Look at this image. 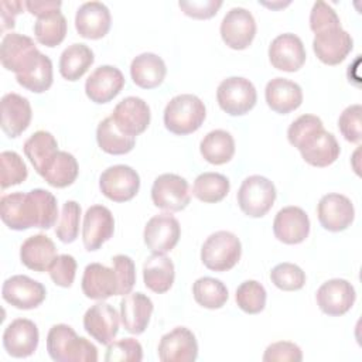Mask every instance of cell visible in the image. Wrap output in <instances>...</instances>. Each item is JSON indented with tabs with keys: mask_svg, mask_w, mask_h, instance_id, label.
<instances>
[{
	"mask_svg": "<svg viewBox=\"0 0 362 362\" xmlns=\"http://www.w3.org/2000/svg\"><path fill=\"white\" fill-rule=\"evenodd\" d=\"M112 264L116 272L119 283L117 296L129 294L136 283V266L133 259L126 255H116L112 259Z\"/></svg>",
	"mask_w": 362,
	"mask_h": 362,
	"instance_id": "49",
	"label": "cell"
},
{
	"mask_svg": "<svg viewBox=\"0 0 362 362\" xmlns=\"http://www.w3.org/2000/svg\"><path fill=\"white\" fill-rule=\"evenodd\" d=\"M47 351L55 362H96V346L83 337H78L72 327L55 324L47 335Z\"/></svg>",
	"mask_w": 362,
	"mask_h": 362,
	"instance_id": "3",
	"label": "cell"
},
{
	"mask_svg": "<svg viewBox=\"0 0 362 362\" xmlns=\"http://www.w3.org/2000/svg\"><path fill=\"white\" fill-rule=\"evenodd\" d=\"M230 189L228 177L219 173H202L192 185V195L202 202L215 204L222 201Z\"/></svg>",
	"mask_w": 362,
	"mask_h": 362,
	"instance_id": "40",
	"label": "cell"
},
{
	"mask_svg": "<svg viewBox=\"0 0 362 362\" xmlns=\"http://www.w3.org/2000/svg\"><path fill=\"white\" fill-rule=\"evenodd\" d=\"M206 117L204 102L191 93L174 96L164 109V126L168 132L185 136L197 132Z\"/></svg>",
	"mask_w": 362,
	"mask_h": 362,
	"instance_id": "4",
	"label": "cell"
},
{
	"mask_svg": "<svg viewBox=\"0 0 362 362\" xmlns=\"http://www.w3.org/2000/svg\"><path fill=\"white\" fill-rule=\"evenodd\" d=\"M317 215L324 229L329 232H341L354 222L355 209L348 197L331 192L320 199Z\"/></svg>",
	"mask_w": 362,
	"mask_h": 362,
	"instance_id": "18",
	"label": "cell"
},
{
	"mask_svg": "<svg viewBox=\"0 0 362 362\" xmlns=\"http://www.w3.org/2000/svg\"><path fill=\"white\" fill-rule=\"evenodd\" d=\"M361 115L362 106L361 105H351L341 113L338 119V129L345 140L351 143H359L362 137L361 132Z\"/></svg>",
	"mask_w": 362,
	"mask_h": 362,
	"instance_id": "48",
	"label": "cell"
},
{
	"mask_svg": "<svg viewBox=\"0 0 362 362\" xmlns=\"http://www.w3.org/2000/svg\"><path fill=\"white\" fill-rule=\"evenodd\" d=\"M263 6H267V7H272V8H276V7H284V6H287V4H290V1H287V3H276V4H267V3H262Z\"/></svg>",
	"mask_w": 362,
	"mask_h": 362,
	"instance_id": "55",
	"label": "cell"
},
{
	"mask_svg": "<svg viewBox=\"0 0 362 362\" xmlns=\"http://www.w3.org/2000/svg\"><path fill=\"white\" fill-rule=\"evenodd\" d=\"M58 151L59 150L55 137L45 130L33 133L24 143V154L40 175L44 173L45 167Z\"/></svg>",
	"mask_w": 362,
	"mask_h": 362,
	"instance_id": "35",
	"label": "cell"
},
{
	"mask_svg": "<svg viewBox=\"0 0 362 362\" xmlns=\"http://www.w3.org/2000/svg\"><path fill=\"white\" fill-rule=\"evenodd\" d=\"M115 219L109 208L92 205L86 209L82 225V242L86 250L93 252L113 236Z\"/></svg>",
	"mask_w": 362,
	"mask_h": 362,
	"instance_id": "19",
	"label": "cell"
},
{
	"mask_svg": "<svg viewBox=\"0 0 362 362\" xmlns=\"http://www.w3.org/2000/svg\"><path fill=\"white\" fill-rule=\"evenodd\" d=\"M119 283L115 269L100 263H90L85 267L82 276V291L88 298L103 301L117 296Z\"/></svg>",
	"mask_w": 362,
	"mask_h": 362,
	"instance_id": "27",
	"label": "cell"
},
{
	"mask_svg": "<svg viewBox=\"0 0 362 362\" xmlns=\"http://www.w3.org/2000/svg\"><path fill=\"white\" fill-rule=\"evenodd\" d=\"M0 216L4 225L13 230L49 229L58 218L57 198L42 188L11 192L0 199Z\"/></svg>",
	"mask_w": 362,
	"mask_h": 362,
	"instance_id": "1",
	"label": "cell"
},
{
	"mask_svg": "<svg viewBox=\"0 0 362 362\" xmlns=\"http://www.w3.org/2000/svg\"><path fill=\"white\" fill-rule=\"evenodd\" d=\"M181 236L180 222L171 214H158L150 218L144 226V243L153 255L171 252Z\"/></svg>",
	"mask_w": 362,
	"mask_h": 362,
	"instance_id": "10",
	"label": "cell"
},
{
	"mask_svg": "<svg viewBox=\"0 0 362 362\" xmlns=\"http://www.w3.org/2000/svg\"><path fill=\"white\" fill-rule=\"evenodd\" d=\"M81 206L76 201H66L62 205L59 221L55 229L57 238L62 243H72L79 233Z\"/></svg>",
	"mask_w": 362,
	"mask_h": 362,
	"instance_id": "45",
	"label": "cell"
},
{
	"mask_svg": "<svg viewBox=\"0 0 362 362\" xmlns=\"http://www.w3.org/2000/svg\"><path fill=\"white\" fill-rule=\"evenodd\" d=\"M174 279L175 269L170 257L164 255H153L146 259L143 264V280L148 290L163 294L171 288Z\"/></svg>",
	"mask_w": 362,
	"mask_h": 362,
	"instance_id": "33",
	"label": "cell"
},
{
	"mask_svg": "<svg viewBox=\"0 0 362 362\" xmlns=\"http://www.w3.org/2000/svg\"><path fill=\"white\" fill-rule=\"evenodd\" d=\"M33 117L31 105L27 98L10 92L1 98V130L10 137H18L28 126Z\"/></svg>",
	"mask_w": 362,
	"mask_h": 362,
	"instance_id": "25",
	"label": "cell"
},
{
	"mask_svg": "<svg viewBox=\"0 0 362 362\" xmlns=\"http://www.w3.org/2000/svg\"><path fill=\"white\" fill-rule=\"evenodd\" d=\"M256 35V21L243 7L230 8L221 23L222 41L232 49L247 48Z\"/></svg>",
	"mask_w": 362,
	"mask_h": 362,
	"instance_id": "12",
	"label": "cell"
},
{
	"mask_svg": "<svg viewBox=\"0 0 362 362\" xmlns=\"http://www.w3.org/2000/svg\"><path fill=\"white\" fill-rule=\"evenodd\" d=\"M274 184L263 175L246 177L238 191V205L240 211L250 218L264 216L276 201Z\"/></svg>",
	"mask_w": 362,
	"mask_h": 362,
	"instance_id": "6",
	"label": "cell"
},
{
	"mask_svg": "<svg viewBox=\"0 0 362 362\" xmlns=\"http://www.w3.org/2000/svg\"><path fill=\"white\" fill-rule=\"evenodd\" d=\"M45 296L47 290L42 283L24 274L8 277L1 287L3 300L18 310L37 308L45 300Z\"/></svg>",
	"mask_w": 362,
	"mask_h": 362,
	"instance_id": "11",
	"label": "cell"
},
{
	"mask_svg": "<svg viewBox=\"0 0 362 362\" xmlns=\"http://www.w3.org/2000/svg\"><path fill=\"white\" fill-rule=\"evenodd\" d=\"M79 165L76 158L68 151H58L48 163L41 177L55 188H65L76 180Z\"/></svg>",
	"mask_w": 362,
	"mask_h": 362,
	"instance_id": "37",
	"label": "cell"
},
{
	"mask_svg": "<svg viewBox=\"0 0 362 362\" xmlns=\"http://www.w3.org/2000/svg\"><path fill=\"white\" fill-rule=\"evenodd\" d=\"M24 3L18 0H1L0 1V18H1V31L8 28H14L16 25V16L23 13Z\"/></svg>",
	"mask_w": 362,
	"mask_h": 362,
	"instance_id": "53",
	"label": "cell"
},
{
	"mask_svg": "<svg viewBox=\"0 0 362 362\" xmlns=\"http://www.w3.org/2000/svg\"><path fill=\"white\" fill-rule=\"evenodd\" d=\"M287 139L294 146L303 160L314 167H328L339 156V144L335 136L324 130L320 117L314 115H301L287 130Z\"/></svg>",
	"mask_w": 362,
	"mask_h": 362,
	"instance_id": "2",
	"label": "cell"
},
{
	"mask_svg": "<svg viewBox=\"0 0 362 362\" xmlns=\"http://www.w3.org/2000/svg\"><path fill=\"white\" fill-rule=\"evenodd\" d=\"M267 106L280 115H287L303 103L301 86L286 78H274L267 82L264 89Z\"/></svg>",
	"mask_w": 362,
	"mask_h": 362,
	"instance_id": "29",
	"label": "cell"
},
{
	"mask_svg": "<svg viewBox=\"0 0 362 362\" xmlns=\"http://www.w3.org/2000/svg\"><path fill=\"white\" fill-rule=\"evenodd\" d=\"M124 86L122 71L112 65H100L85 82V93L95 103H107L116 98Z\"/></svg>",
	"mask_w": 362,
	"mask_h": 362,
	"instance_id": "23",
	"label": "cell"
},
{
	"mask_svg": "<svg viewBox=\"0 0 362 362\" xmlns=\"http://www.w3.org/2000/svg\"><path fill=\"white\" fill-rule=\"evenodd\" d=\"M154 305L150 297L137 291L126 294L120 301V320L130 334H143L150 322Z\"/></svg>",
	"mask_w": 362,
	"mask_h": 362,
	"instance_id": "26",
	"label": "cell"
},
{
	"mask_svg": "<svg viewBox=\"0 0 362 362\" xmlns=\"http://www.w3.org/2000/svg\"><path fill=\"white\" fill-rule=\"evenodd\" d=\"M110 24V11L100 1H86L75 14V28L81 37L88 40L103 38L109 33Z\"/></svg>",
	"mask_w": 362,
	"mask_h": 362,
	"instance_id": "24",
	"label": "cell"
},
{
	"mask_svg": "<svg viewBox=\"0 0 362 362\" xmlns=\"http://www.w3.org/2000/svg\"><path fill=\"white\" fill-rule=\"evenodd\" d=\"M37 51L38 48L30 37L18 33H8L1 40L0 61L7 71L18 74Z\"/></svg>",
	"mask_w": 362,
	"mask_h": 362,
	"instance_id": "28",
	"label": "cell"
},
{
	"mask_svg": "<svg viewBox=\"0 0 362 362\" xmlns=\"http://www.w3.org/2000/svg\"><path fill=\"white\" fill-rule=\"evenodd\" d=\"M151 201L157 208L168 212L185 209L191 201L188 181L171 173L158 175L151 187Z\"/></svg>",
	"mask_w": 362,
	"mask_h": 362,
	"instance_id": "8",
	"label": "cell"
},
{
	"mask_svg": "<svg viewBox=\"0 0 362 362\" xmlns=\"http://www.w3.org/2000/svg\"><path fill=\"white\" fill-rule=\"evenodd\" d=\"M99 188L110 201L126 202L133 199L139 192L140 177L130 165L116 164L100 174Z\"/></svg>",
	"mask_w": 362,
	"mask_h": 362,
	"instance_id": "9",
	"label": "cell"
},
{
	"mask_svg": "<svg viewBox=\"0 0 362 362\" xmlns=\"http://www.w3.org/2000/svg\"><path fill=\"white\" fill-rule=\"evenodd\" d=\"M331 27H341V21L335 10L325 1H315L310 13V28L314 33H318Z\"/></svg>",
	"mask_w": 362,
	"mask_h": 362,
	"instance_id": "51",
	"label": "cell"
},
{
	"mask_svg": "<svg viewBox=\"0 0 362 362\" xmlns=\"http://www.w3.org/2000/svg\"><path fill=\"white\" fill-rule=\"evenodd\" d=\"M157 354L163 362H194L198 356V342L191 329L177 327L161 337Z\"/></svg>",
	"mask_w": 362,
	"mask_h": 362,
	"instance_id": "17",
	"label": "cell"
},
{
	"mask_svg": "<svg viewBox=\"0 0 362 362\" xmlns=\"http://www.w3.org/2000/svg\"><path fill=\"white\" fill-rule=\"evenodd\" d=\"M119 317L113 305L99 301L86 310L83 328L99 344L109 345L119 332Z\"/></svg>",
	"mask_w": 362,
	"mask_h": 362,
	"instance_id": "21",
	"label": "cell"
},
{
	"mask_svg": "<svg viewBox=\"0 0 362 362\" xmlns=\"http://www.w3.org/2000/svg\"><path fill=\"white\" fill-rule=\"evenodd\" d=\"M354 41L342 27H331L315 33L313 49L317 58L327 65L341 64L352 51Z\"/></svg>",
	"mask_w": 362,
	"mask_h": 362,
	"instance_id": "13",
	"label": "cell"
},
{
	"mask_svg": "<svg viewBox=\"0 0 362 362\" xmlns=\"http://www.w3.org/2000/svg\"><path fill=\"white\" fill-rule=\"evenodd\" d=\"M266 290L256 280H246L239 284L235 293L238 307L246 314H259L266 305Z\"/></svg>",
	"mask_w": 362,
	"mask_h": 362,
	"instance_id": "42",
	"label": "cell"
},
{
	"mask_svg": "<svg viewBox=\"0 0 362 362\" xmlns=\"http://www.w3.org/2000/svg\"><path fill=\"white\" fill-rule=\"evenodd\" d=\"M93 61V51L86 44L75 42L62 51L59 58V74L66 81L75 82L85 75Z\"/></svg>",
	"mask_w": 362,
	"mask_h": 362,
	"instance_id": "34",
	"label": "cell"
},
{
	"mask_svg": "<svg viewBox=\"0 0 362 362\" xmlns=\"http://www.w3.org/2000/svg\"><path fill=\"white\" fill-rule=\"evenodd\" d=\"M165 74V62L161 57L153 52H143L137 55L130 65V76L133 82L143 89H154L160 86Z\"/></svg>",
	"mask_w": 362,
	"mask_h": 362,
	"instance_id": "32",
	"label": "cell"
},
{
	"mask_svg": "<svg viewBox=\"0 0 362 362\" xmlns=\"http://www.w3.org/2000/svg\"><path fill=\"white\" fill-rule=\"evenodd\" d=\"M28 175L27 165L16 151H1L0 154V185L6 189L11 185H18Z\"/></svg>",
	"mask_w": 362,
	"mask_h": 362,
	"instance_id": "43",
	"label": "cell"
},
{
	"mask_svg": "<svg viewBox=\"0 0 362 362\" xmlns=\"http://www.w3.org/2000/svg\"><path fill=\"white\" fill-rule=\"evenodd\" d=\"M356 298L354 286L345 279H331L320 286L315 294L320 310L331 317H339L348 313Z\"/></svg>",
	"mask_w": 362,
	"mask_h": 362,
	"instance_id": "14",
	"label": "cell"
},
{
	"mask_svg": "<svg viewBox=\"0 0 362 362\" xmlns=\"http://www.w3.org/2000/svg\"><path fill=\"white\" fill-rule=\"evenodd\" d=\"M40 332L37 325L28 318H16L3 332V346L13 358H27L38 346Z\"/></svg>",
	"mask_w": 362,
	"mask_h": 362,
	"instance_id": "20",
	"label": "cell"
},
{
	"mask_svg": "<svg viewBox=\"0 0 362 362\" xmlns=\"http://www.w3.org/2000/svg\"><path fill=\"white\" fill-rule=\"evenodd\" d=\"M272 283L283 291H297L305 284V273L294 263H280L270 272Z\"/></svg>",
	"mask_w": 362,
	"mask_h": 362,
	"instance_id": "44",
	"label": "cell"
},
{
	"mask_svg": "<svg viewBox=\"0 0 362 362\" xmlns=\"http://www.w3.org/2000/svg\"><path fill=\"white\" fill-rule=\"evenodd\" d=\"M262 359L264 362H300L303 361V352L294 342L279 341L266 348Z\"/></svg>",
	"mask_w": 362,
	"mask_h": 362,
	"instance_id": "50",
	"label": "cell"
},
{
	"mask_svg": "<svg viewBox=\"0 0 362 362\" xmlns=\"http://www.w3.org/2000/svg\"><path fill=\"white\" fill-rule=\"evenodd\" d=\"M96 140L100 147L107 154L120 156L127 154L133 150L136 140L134 137L123 134L115 124L112 116L103 119L96 129Z\"/></svg>",
	"mask_w": 362,
	"mask_h": 362,
	"instance_id": "38",
	"label": "cell"
},
{
	"mask_svg": "<svg viewBox=\"0 0 362 362\" xmlns=\"http://www.w3.org/2000/svg\"><path fill=\"white\" fill-rule=\"evenodd\" d=\"M24 6L33 16H35L38 18L48 13L59 10L62 3L57 1V0H27V1H24Z\"/></svg>",
	"mask_w": 362,
	"mask_h": 362,
	"instance_id": "54",
	"label": "cell"
},
{
	"mask_svg": "<svg viewBox=\"0 0 362 362\" xmlns=\"http://www.w3.org/2000/svg\"><path fill=\"white\" fill-rule=\"evenodd\" d=\"M180 8L184 11L185 16L197 18V20H206L214 17L222 6L221 0H181L178 1Z\"/></svg>",
	"mask_w": 362,
	"mask_h": 362,
	"instance_id": "52",
	"label": "cell"
},
{
	"mask_svg": "<svg viewBox=\"0 0 362 362\" xmlns=\"http://www.w3.org/2000/svg\"><path fill=\"white\" fill-rule=\"evenodd\" d=\"M199 151L205 161L222 165L232 160L235 154V140L229 132L216 129L204 136L199 144Z\"/></svg>",
	"mask_w": 362,
	"mask_h": 362,
	"instance_id": "36",
	"label": "cell"
},
{
	"mask_svg": "<svg viewBox=\"0 0 362 362\" xmlns=\"http://www.w3.org/2000/svg\"><path fill=\"white\" fill-rule=\"evenodd\" d=\"M195 301L208 310H218L228 301L229 293L226 286L214 277H199L192 286Z\"/></svg>",
	"mask_w": 362,
	"mask_h": 362,
	"instance_id": "41",
	"label": "cell"
},
{
	"mask_svg": "<svg viewBox=\"0 0 362 362\" xmlns=\"http://www.w3.org/2000/svg\"><path fill=\"white\" fill-rule=\"evenodd\" d=\"M219 107L230 116H242L252 110L257 100L255 85L242 76H229L223 79L216 89Z\"/></svg>",
	"mask_w": 362,
	"mask_h": 362,
	"instance_id": "7",
	"label": "cell"
},
{
	"mask_svg": "<svg viewBox=\"0 0 362 362\" xmlns=\"http://www.w3.org/2000/svg\"><path fill=\"white\" fill-rule=\"evenodd\" d=\"M273 233L277 240L286 245H298L310 233L308 215L300 206L281 208L273 221Z\"/></svg>",
	"mask_w": 362,
	"mask_h": 362,
	"instance_id": "22",
	"label": "cell"
},
{
	"mask_svg": "<svg viewBox=\"0 0 362 362\" xmlns=\"http://www.w3.org/2000/svg\"><path fill=\"white\" fill-rule=\"evenodd\" d=\"M305 58L304 44L296 34H280L269 45V61L279 71L296 72L304 65Z\"/></svg>",
	"mask_w": 362,
	"mask_h": 362,
	"instance_id": "16",
	"label": "cell"
},
{
	"mask_svg": "<svg viewBox=\"0 0 362 362\" xmlns=\"http://www.w3.org/2000/svg\"><path fill=\"white\" fill-rule=\"evenodd\" d=\"M242 245L239 238L228 230L211 233L201 247V260L212 272H228L240 260Z\"/></svg>",
	"mask_w": 362,
	"mask_h": 362,
	"instance_id": "5",
	"label": "cell"
},
{
	"mask_svg": "<svg viewBox=\"0 0 362 362\" xmlns=\"http://www.w3.org/2000/svg\"><path fill=\"white\" fill-rule=\"evenodd\" d=\"M112 119L123 134L136 137L148 127L151 113L147 102L141 98L127 96L115 106Z\"/></svg>",
	"mask_w": 362,
	"mask_h": 362,
	"instance_id": "15",
	"label": "cell"
},
{
	"mask_svg": "<svg viewBox=\"0 0 362 362\" xmlns=\"http://www.w3.org/2000/svg\"><path fill=\"white\" fill-rule=\"evenodd\" d=\"M66 18L61 10L38 17L34 24V35L37 41L45 47L54 48L59 45L66 35Z\"/></svg>",
	"mask_w": 362,
	"mask_h": 362,
	"instance_id": "39",
	"label": "cell"
},
{
	"mask_svg": "<svg viewBox=\"0 0 362 362\" xmlns=\"http://www.w3.org/2000/svg\"><path fill=\"white\" fill-rule=\"evenodd\" d=\"M51 280L59 287H71L76 274V260L71 255H58L48 269Z\"/></svg>",
	"mask_w": 362,
	"mask_h": 362,
	"instance_id": "47",
	"label": "cell"
},
{
	"mask_svg": "<svg viewBox=\"0 0 362 362\" xmlns=\"http://www.w3.org/2000/svg\"><path fill=\"white\" fill-rule=\"evenodd\" d=\"M143 359L141 344L134 338L112 341L105 354L106 362H140Z\"/></svg>",
	"mask_w": 362,
	"mask_h": 362,
	"instance_id": "46",
	"label": "cell"
},
{
	"mask_svg": "<svg viewBox=\"0 0 362 362\" xmlns=\"http://www.w3.org/2000/svg\"><path fill=\"white\" fill-rule=\"evenodd\" d=\"M18 85L34 93H42L52 85V62L49 57L37 51L30 62L16 74Z\"/></svg>",
	"mask_w": 362,
	"mask_h": 362,
	"instance_id": "31",
	"label": "cell"
},
{
	"mask_svg": "<svg viewBox=\"0 0 362 362\" xmlns=\"http://www.w3.org/2000/svg\"><path fill=\"white\" fill-rule=\"evenodd\" d=\"M54 242L42 233L27 238L20 247L21 263L34 272H45L57 257Z\"/></svg>",
	"mask_w": 362,
	"mask_h": 362,
	"instance_id": "30",
	"label": "cell"
}]
</instances>
